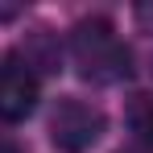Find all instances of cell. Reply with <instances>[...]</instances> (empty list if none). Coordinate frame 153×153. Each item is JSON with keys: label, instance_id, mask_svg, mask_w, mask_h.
Here are the masks:
<instances>
[{"label": "cell", "instance_id": "obj_2", "mask_svg": "<svg viewBox=\"0 0 153 153\" xmlns=\"http://www.w3.org/2000/svg\"><path fill=\"white\" fill-rule=\"evenodd\" d=\"M103 128H108V116H103L95 103L87 100H58V108L50 112V137L62 153H87L91 145H100Z\"/></svg>", "mask_w": 153, "mask_h": 153}, {"label": "cell", "instance_id": "obj_4", "mask_svg": "<svg viewBox=\"0 0 153 153\" xmlns=\"http://www.w3.org/2000/svg\"><path fill=\"white\" fill-rule=\"evenodd\" d=\"M128 124H132V132H137L145 145H153V100L149 95H137L132 112H128Z\"/></svg>", "mask_w": 153, "mask_h": 153}, {"label": "cell", "instance_id": "obj_3", "mask_svg": "<svg viewBox=\"0 0 153 153\" xmlns=\"http://www.w3.org/2000/svg\"><path fill=\"white\" fill-rule=\"evenodd\" d=\"M33 108H37V75L21 62L0 66V120H25Z\"/></svg>", "mask_w": 153, "mask_h": 153}, {"label": "cell", "instance_id": "obj_1", "mask_svg": "<svg viewBox=\"0 0 153 153\" xmlns=\"http://www.w3.org/2000/svg\"><path fill=\"white\" fill-rule=\"evenodd\" d=\"M71 54H75V66L83 79L91 83H120L132 71V54L120 42L116 25L108 17H87L79 21L71 33Z\"/></svg>", "mask_w": 153, "mask_h": 153}]
</instances>
